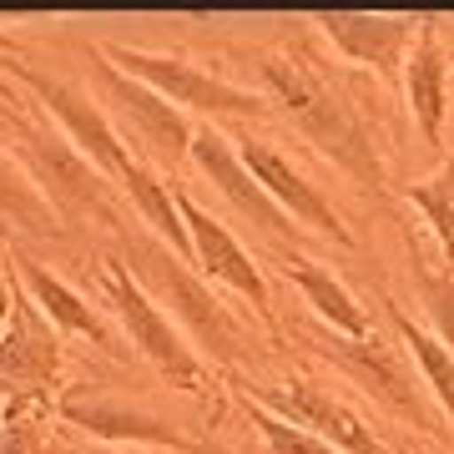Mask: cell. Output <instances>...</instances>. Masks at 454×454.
I'll list each match as a JSON object with an SVG mask.
<instances>
[{
	"label": "cell",
	"mask_w": 454,
	"mask_h": 454,
	"mask_svg": "<svg viewBox=\"0 0 454 454\" xmlns=\"http://www.w3.org/2000/svg\"><path fill=\"white\" fill-rule=\"evenodd\" d=\"M283 273H288L293 288L303 293V303L313 309V318H318L324 328H333V333H343V339H369L373 333L364 303L328 273L324 262L303 258V253H283Z\"/></svg>",
	"instance_id": "obj_18"
},
{
	"label": "cell",
	"mask_w": 454,
	"mask_h": 454,
	"mask_svg": "<svg viewBox=\"0 0 454 454\" xmlns=\"http://www.w3.org/2000/svg\"><path fill=\"white\" fill-rule=\"evenodd\" d=\"M11 76H16V82L31 91L35 106L61 127L66 142L76 146L106 182L121 187V177H127L131 162H137V152L121 142V131L112 127V116L101 112V101H91L82 86H71L66 76H51V71H41V66H31V61H11Z\"/></svg>",
	"instance_id": "obj_7"
},
{
	"label": "cell",
	"mask_w": 454,
	"mask_h": 454,
	"mask_svg": "<svg viewBox=\"0 0 454 454\" xmlns=\"http://www.w3.org/2000/svg\"><path fill=\"white\" fill-rule=\"evenodd\" d=\"M116 238L127 247L121 262L131 268V278H137L146 288V298L192 339L197 354L207 358V364H217V369L243 364L247 343H253L247 339V324L212 293V283L197 273L192 262H182L177 253L167 243H157L152 232H127V227H121Z\"/></svg>",
	"instance_id": "obj_2"
},
{
	"label": "cell",
	"mask_w": 454,
	"mask_h": 454,
	"mask_svg": "<svg viewBox=\"0 0 454 454\" xmlns=\"http://www.w3.org/2000/svg\"><path fill=\"white\" fill-rule=\"evenodd\" d=\"M309 20H313V31L324 35L343 61L373 71L384 86H399V76H404V56H409V46H414V31H419V16L324 11V16H309Z\"/></svg>",
	"instance_id": "obj_14"
},
{
	"label": "cell",
	"mask_w": 454,
	"mask_h": 454,
	"mask_svg": "<svg viewBox=\"0 0 454 454\" xmlns=\"http://www.w3.org/2000/svg\"><path fill=\"white\" fill-rule=\"evenodd\" d=\"M232 389H247L258 404H268L273 414L303 424L309 434L328 439L339 454H389V444L343 404L339 394H328L318 379H283V384H253V379H232Z\"/></svg>",
	"instance_id": "obj_12"
},
{
	"label": "cell",
	"mask_w": 454,
	"mask_h": 454,
	"mask_svg": "<svg viewBox=\"0 0 454 454\" xmlns=\"http://www.w3.org/2000/svg\"><path fill=\"white\" fill-rule=\"evenodd\" d=\"M61 373H66V343L61 328L35 309V298L16 288L11 318L0 328V384L11 399H61Z\"/></svg>",
	"instance_id": "obj_10"
},
{
	"label": "cell",
	"mask_w": 454,
	"mask_h": 454,
	"mask_svg": "<svg viewBox=\"0 0 454 454\" xmlns=\"http://www.w3.org/2000/svg\"><path fill=\"white\" fill-rule=\"evenodd\" d=\"M97 51L116 71H127L142 86H152L162 101H172L177 112H202L207 121H223V116L258 121V116H268V101L258 91H247V86L227 82V76H217L207 66H197L182 51H146V46H121V41H101Z\"/></svg>",
	"instance_id": "obj_5"
},
{
	"label": "cell",
	"mask_w": 454,
	"mask_h": 454,
	"mask_svg": "<svg viewBox=\"0 0 454 454\" xmlns=\"http://www.w3.org/2000/svg\"><path fill=\"white\" fill-rule=\"evenodd\" d=\"M76 454H146V450H112V444H91V450H76Z\"/></svg>",
	"instance_id": "obj_27"
},
{
	"label": "cell",
	"mask_w": 454,
	"mask_h": 454,
	"mask_svg": "<svg viewBox=\"0 0 454 454\" xmlns=\"http://www.w3.org/2000/svg\"><path fill=\"white\" fill-rule=\"evenodd\" d=\"M11 268H16L20 288L35 298V309L61 328V339L66 333H71V339H91V348H101L106 358H127L131 354L127 339H121V333H116V328L106 324V318H101V313L91 309V303H86L61 273H51L46 262H35L31 253H16V247H11Z\"/></svg>",
	"instance_id": "obj_17"
},
{
	"label": "cell",
	"mask_w": 454,
	"mask_h": 454,
	"mask_svg": "<svg viewBox=\"0 0 454 454\" xmlns=\"http://www.w3.org/2000/svg\"><path fill=\"white\" fill-rule=\"evenodd\" d=\"M389 324H394V333H399V348H404L409 358H414V369H419V384L429 389V399H434V409L450 419V429H454V354L444 348V343L429 333L424 324H414L399 303H389Z\"/></svg>",
	"instance_id": "obj_19"
},
{
	"label": "cell",
	"mask_w": 454,
	"mask_h": 454,
	"mask_svg": "<svg viewBox=\"0 0 454 454\" xmlns=\"http://www.w3.org/2000/svg\"><path fill=\"white\" fill-rule=\"evenodd\" d=\"M86 71H91V86H97L101 112L112 116V127L121 131V142H137V157L146 167H162V172H177L182 162H192V121L187 112H177L172 101H162L152 86H142L137 76L116 71L97 46H86Z\"/></svg>",
	"instance_id": "obj_4"
},
{
	"label": "cell",
	"mask_w": 454,
	"mask_h": 454,
	"mask_svg": "<svg viewBox=\"0 0 454 454\" xmlns=\"http://www.w3.org/2000/svg\"><path fill=\"white\" fill-rule=\"evenodd\" d=\"M419 454H424V450H419Z\"/></svg>",
	"instance_id": "obj_29"
},
{
	"label": "cell",
	"mask_w": 454,
	"mask_h": 454,
	"mask_svg": "<svg viewBox=\"0 0 454 454\" xmlns=\"http://www.w3.org/2000/svg\"><path fill=\"white\" fill-rule=\"evenodd\" d=\"M51 399H11L0 414V454H46Z\"/></svg>",
	"instance_id": "obj_24"
},
{
	"label": "cell",
	"mask_w": 454,
	"mask_h": 454,
	"mask_svg": "<svg viewBox=\"0 0 454 454\" xmlns=\"http://www.w3.org/2000/svg\"><path fill=\"white\" fill-rule=\"evenodd\" d=\"M101 283H106V303L116 309V318H121V333H127L131 354L146 358L152 369L162 373L172 389L182 394H207L212 389V364L192 348V339L182 333L172 318H167L152 298H146V288L131 278V268L121 258H106V273H101Z\"/></svg>",
	"instance_id": "obj_6"
},
{
	"label": "cell",
	"mask_w": 454,
	"mask_h": 454,
	"mask_svg": "<svg viewBox=\"0 0 454 454\" xmlns=\"http://www.w3.org/2000/svg\"><path fill=\"white\" fill-rule=\"evenodd\" d=\"M16 288H20V278H16V268H11V243H5V232H0V328H5V318H11Z\"/></svg>",
	"instance_id": "obj_25"
},
{
	"label": "cell",
	"mask_w": 454,
	"mask_h": 454,
	"mask_svg": "<svg viewBox=\"0 0 454 454\" xmlns=\"http://www.w3.org/2000/svg\"><path fill=\"white\" fill-rule=\"evenodd\" d=\"M172 197H177V212H182V223H187V238H192L197 273L212 278V283H223V288H232L238 298H247V303L258 309L262 324L278 328L273 324V293H268V278H262L258 258L232 238V227H227L223 217H212L202 202H192L177 182H172Z\"/></svg>",
	"instance_id": "obj_13"
},
{
	"label": "cell",
	"mask_w": 454,
	"mask_h": 454,
	"mask_svg": "<svg viewBox=\"0 0 454 454\" xmlns=\"http://www.w3.org/2000/svg\"><path fill=\"white\" fill-rule=\"evenodd\" d=\"M11 131V142H16V157L20 167L35 177V187L46 192V202L56 207L61 227H86V223H101L121 232V212L112 207V192H106V177H101L97 167L86 162L76 146L61 137V127H46L41 116H35V101L26 112H5V127Z\"/></svg>",
	"instance_id": "obj_3"
},
{
	"label": "cell",
	"mask_w": 454,
	"mask_h": 454,
	"mask_svg": "<svg viewBox=\"0 0 454 454\" xmlns=\"http://www.w3.org/2000/svg\"><path fill=\"white\" fill-rule=\"evenodd\" d=\"M404 202L424 217V227L434 232V243L444 247V258L454 262V157L439 162V172L409 182L404 187Z\"/></svg>",
	"instance_id": "obj_21"
},
{
	"label": "cell",
	"mask_w": 454,
	"mask_h": 454,
	"mask_svg": "<svg viewBox=\"0 0 454 454\" xmlns=\"http://www.w3.org/2000/svg\"><path fill=\"white\" fill-rule=\"evenodd\" d=\"M309 343H313V354L328 358V364H333L348 384H358L379 409H389L394 419L414 424V429H429V404H434V399H429V389L404 369V358H399L394 343H384L379 333H369V339H343V333H333V328H324V324L309 333Z\"/></svg>",
	"instance_id": "obj_8"
},
{
	"label": "cell",
	"mask_w": 454,
	"mask_h": 454,
	"mask_svg": "<svg viewBox=\"0 0 454 454\" xmlns=\"http://www.w3.org/2000/svg\"><path fill=\"white\" fill-rule=\"evenodd\" d=\"M0 51H16V35L5 31V26H0ZM0 101H20V97H11V86L0 82Z\"/></svg>",
	"instance_id": "obj_26"
},
{
	"label": "cell",
	"mask_w": 454,
	"mask_h": 454,
	"mask_svg": "<svg viewBox=\"0 0 454 454\" xmlns=\"http://www.w3.org/2000/svg\"><path fill=\"white\" fill-rule=\"evenodd\" d=\"M404 106L429 146H444V116H450V41H444V16H419L414 46L404 56L399 76Z\"/></svg>",
	"instance_id": "obj_16"
},
{
	"label": "cell",
	"mask_w": 454,
	"mask_h": 454,
	"mask_svg": "<svg viewBox=\"0 0 454 454\" xmlns=\"http://www.w3.org/2000/svg\"><path fill=\"white\" fill-rule=\"evenodd\" d=\"M238 152H243L247 172L262 182V192L273 197L278 207L288 212L303 232H318V238H328V243L354 247V232H348V223L339 217V207L324 197V187L303 177V172H298V167H293L273 142H253V137H247Z\"/></svg>",
	"instance_id": "obj_15"
},
{
	"label": "cell",
	"mask_w": 454,
	"mask_h": 454,
	"mask_svg": "<svg viewBox=\"0 0 454 454\" xmlns=\"http://www.w3.org/2000/svg\"><path fill=\"white\" fill-rule=\"evenodd\" d=\"M238 394V404H243V414L253 419V429L262 434V444H268V454H339L328 439H318V434H309L303 424H293V419H283V414H273L268 404H258L247 389H232Z\"/></svg>",
	"instance_id": "obj_23"
},
{
	"label": "cell",
	"mask_w": 454,
	"mask_h": 454,
	"mask_svg": "<svg viewBox=\"0 0 454 454\" xmlns=\"http://www.w3.org/2000/svg\"><path fill=\"white\" fill-rule=\"evenodd\" d=\"M0 127H5V112H0Z\"/></svg>",
	"instance_id": "obj_28"
},
{
	"label": "cell",
	"mask_w": 454,
	"mask_h": 454,
	"mask_svg": "<svg viewBox=\"0 0 454 454\" xmlns=\"http://www.w3.org/2000/svg\"><path fill=\"white\" fill-rule=\"evenodd\" d=\"M192 167L212 182V187H217V192H223V202L238 212L247 227L268 232L273 243H283V253H293V243L303 238V227L293 223L288 212H283L273 197L262 192V182L247 172L238 142H232L217 121H202V127L192 131Z\"/></svg>",
	"instance_id": "obj_11"
},
{
	"label": "cell",
	"mask_w": 454,
	"mask_h": 454,
	"mask_svg": "<svg viewBox=\"0 0 454 454\" xmlns=\"http://www.w3.org/2000/svg\"><path fill=\"white\" fill-rule=\"evenodd\" d=\"M56 419L91 434L97 444L112 450H146V454H223L212 439L187 434L182 424L162 419L142 404L127 399H106V394H61L56 399Z\"/></svg>",
	"instance_id": "obj_9"
},
{
	"label": "cell",
	"mask_w": 454,
	"mask_h": 454,
	"mask_svg": "<svg viewBox=\"0 0 454 454\" xmlns=\"http://www.w3.org/2000/svg\"><path fill=\"white\" fill-rule=\"evenodd\" d=\"M0 223L20 227L26 238H61L66 232L56 207L46 202V192L35 187V177L11 152H0Z\"/></svg>",
	"instance_id": "obj_20"
},
{
	"label": "cell",
	"mask_w": 454,
	"mask_h": 454,
	"mask_svg": "<svg viewBox=\"0 0 454 454\" xmlns=\"http://www.w3.org/2000/svg\"><path fill=\"white\" fill-rule=\"evenodd\" d=\"M258 76H262V86L273 91L278 106L288 112L293 131H298L324 162H333L343 177L354 182V187H364V192L389 197L384 152H379L373 121L364 116L354 91L318 61V51H313L309 41H288V46H278V51H262Z\"/></svg>",
	"instance_id": "obj_1"
},
{
	"label": "cell",
	"mask_w": 454,
	"mask_h": 454,
	"mask_svg": "<svg viewBox=\"0 0 454 454\" xmlns=\"http://www.w3.org/2000/svg\"><path fill=\"white\" fill-rule=\"evenodd\" d=\"M409 278H414V293H419L424 328H429V333H434V339L454 354V268H434L429 258L414 253Z\"/></svg>",
	"instance_id": "obj_22"
}]
</instances>
